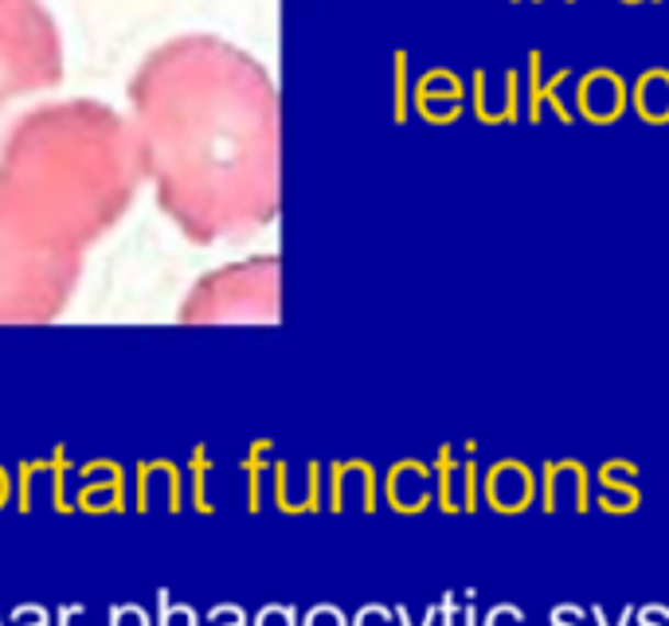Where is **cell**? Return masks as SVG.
I'll use <instances>...</instances> for the list:
<instances>
[{
  "instance_id": "cell-6",
  "label": "cell",
  "mask_w": 669,
  "mask_h": 626,
  "mask_svg": "<svg viewBox=\"0 0 669 626\" xmlns=\"http://www.w3.org/2000/svg\"><path fill=\"white\" fill-rule=\"evenodd\" d=\"M513 4H517V0H513Z\"/></svg>"
},
{
  "instance_id": "cell-2",
  "label": "cell",
  "mask_w": 669,
  "mask_h": 626,
  "mask_svg": "<svg viewBox=\"0 0 669 626\" xmlns=\"http://www.w3.org/2000/svg\"><path fill=\"white\" fill-rule=\"evenodd\" d=\"M626 102H631L626 82L615 71H607V67H595V71H588L576 82V107H580L583 118H591L599 125L615 122L626 110Z\"/></svg>"
},
{
  "instance_id": "cell-7",
  "label": "cell",
  "mask_w": 669,
  "mask_h": 626,
  "mask_svg": "<svg viewBox=\"0 0 669 626\" xmlns=\"http://www.w3.org/2000/svg\"><path fill=\"white\" fill-rule=\"evenodd\" d=\"M568 4H571V0H568Z\"/></svg>"
},
{
  "instance_id": "cell-5",
  "label": "cell",
  "mask_w": 669,
  "mask_h": 626,
  "mask_svg": "<svg viewBox=\"0 0 669 626\" xmlns=\"http://www.w3.org/2000/svg\"><path fill=\"white\" fill-rule=\"evenodd\" d=\"M626 4H638V0H626Z\"/></svg>"
},
{
  "instance_id": "cell-3",
  "label": "cell",
  "mask_w": 669,
  "mask_h": 626,
  "mask_svg": "<svg viewBox=\"0 0 669 626\" xmlns=\"http://www.w3.org/2000/svg\"><path fill=\"white\" fill-rule=\"evenodd\" d=\"M473 82H478V118H482V122H517V114H521V75L517 71H505L501 94H490L482 71H478Z\"/></svg>"
},
{
  "instance_id": "cell-1",
  "label": "cell",
  "mask_w": 669,
  "mask_h": 626,
  "mask_svg": "<svg viewBox=\"0 0 669 626\" xmlns=\"http://www.w3.org/2000/svg\"><path fill=\"white\" fill-rule=\"evenodd\" d=\"M59 75L52 20L32 0H0V102Z\"/></svg>"
},
{
  "instance_id": "cell-4",
  "label": "cell",
  "mask_w": 669,
  "mask_h": 626,
  "mask_svg": "<svg viewBox=\"0 0 669 626\" xmlns=\"http://www.w3.org/2000/svg\"><path fill=\"white\" fill-rule=\"evenodd\" d=\"M634 110L650 125L669 122V71L654 67V71H646L643 79L634 82Z\"/></svg>"
}]
</instances>
